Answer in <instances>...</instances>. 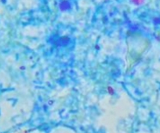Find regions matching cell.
<instances>
[{
    "instance_id": "cell-1",
    "label": "cell",
    "mask_w": 160,
    "mask_h": 133,
    "mask_svg": "<svg viewBox=\"0 0 160 133\" xmlns=\"http://www.w3.org/2000/svg\"><path fill=\"white\" fill-rule=\"evenodd\" d=\"M144 1V0H131V2L132 4H134L135 5H139L143 3Z\"/></svg>"
},
{
    "instance_id": "cell-2",
    "label": "cell",
    "mask_w": 160,
    "mask_h": 133,
    "mask_svg": "<svg viewBox=\"0 0 160 133\" xmlns=\"http://www.w3.org/2000/svg\"><path fill=\"white\" fill-rule=\"evenodd\" d=\"M108 91H109V93H110V94H112L113 93V89L111 87L108 88Z\"/></svg>"
}]
</instances>
